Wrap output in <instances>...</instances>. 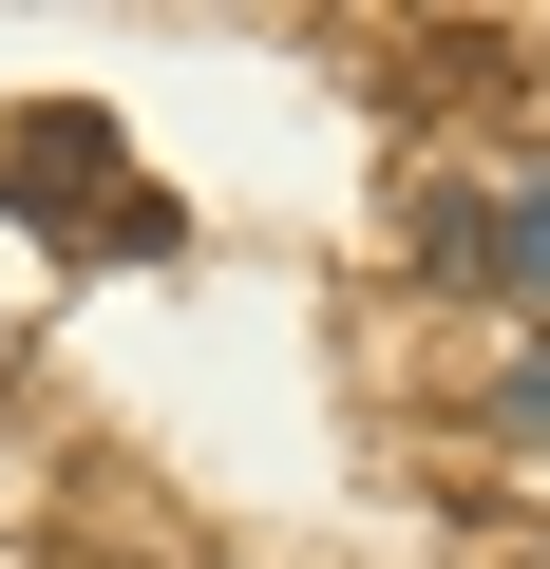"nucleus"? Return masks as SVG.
Instances as JSON below:
<instances>
[{
	"label": "nucleus",
	"mask_w": 550,
	"mask_h": 569,
	"mask_svg": "<svg viewBox=\"0 0 550 569\" xmlns=\"http://www.w3.org/2000/svg\"><path fill=\"white\" fill-rule=\"evenodd\" d=\"M0 190H58V209H77L58 247H171V190H133V171H114V114H96V96L0 114Z\"/></svg>",
	"instance_id": "1"
},
{
	"label": "nucleus",
	"mask_w": 550,
	"mask_h": 569,
	"mask_svg": "<svg viewBox=\"0 0 550 569\" xmlns=\"http://www.w3.org/2000/svg\"><path fill=\"white\" fill-rule=\"evenodd\" d=\"M474 266H493V284H531V305H550V190H512V209H493V247H474Z\"/></svg>",
	"instance_id": "2"
}]
</instances>
